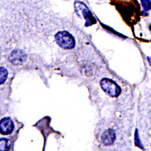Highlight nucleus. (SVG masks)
Here are the masks:
<instances>
[{
	"mask_svg": "<svg viewBox=\"0 0 151 151\" xmlns=\"http://www.w3.org/2000/svg\"><path fill=\"white\" fill-rule=\"evenodd\" d=\"M100 86L104 92L112 98L119 97L122 93V88L119 84L109 78L102 79L100 81Z\"/></svg>",
	"mask_w": 151,
	"mask_h": 151,
	"instance_id": "nucleus-1",
	"label": "nucleus"
},
{
	"mask_svg": "<svg viewBox=\"0 0 151 151\" xmlns=\"http://www.w3.org/2000/svg\"><path fill=\"white\" fill-rule=\"evenodd\" d=\"M55 41L59 47L64 49H71L75 46L73 36L67 32H60L56 34Z\"/></svg>",
	"mask_w": 151,
	"mask_h": 151,
	"instance_id": "nucleus-2",
	"label": "nucleus"
},
{
	"mask_svg": "<svg viewBox=\"0 0 151 151\" xmlns=\"http://www.w3.org/2000/svg\"><path fill=\"white\" fill-rule=\"evenodd\" d=\"M14 129V124L10 118H4L0 121V133L9 135Z\"/></svg>",
	"mask_w": 151,
	"mask_h": 151,
	"instance_id": "nucleus-3",
	"label": "nucleus"
},
{
	"mask_svg": "<svg viewBox=\"0 0 151 151\" xmlns=\"http://www.w3.org/2000/svg\"><path fill=\"white\" fill-rule=\"evenodd\" d=\"M116 138V135L114 130L111 129L105 131L102 135V143L105 146H111L114 144Z\"/></svg>",
	"mask_w": 151,
	"mask_h": 151,
	"instance_id": "nucleus-4",
	"label": "nucleus"
},
{
	"mask_svg": "<svg viewBox=\"0 0 151 151\" xmlns=\"http://www.w3.org/2000/svg\"><path fill=\"white\" fill-rule=\"evenodd\" d=\"M10 60L15 64H21L26 60V55L21 52L16 51L12 54Z\"/></svg>",
	"mask_w": 151,
	"mask_h": 151,
	"instance_id": "nucleus-5",
	"label": "nucleus"
},
{
	"mask_svg": "<svg viewBox=\"0 0 151 151\" xmlns=\"http://www.w3.org/2000/svg\"><path fill=\"white\" fill-rule=\"evenodd\" d=\"M140 2L142 7V16H148L151 10V0H140Z\"/></svg>",
	"mask_w": 151,
	"mask_h": 151,
	"instance_id": "nucleus-6",
	"label": "nucleus"
},
{
	"mask_svg": "<svg viewBox=\"0 0 151 151\" xmlns=\"http://www.w3.org/2000/svg\"><path fill=\"white\" fill-rule=\"evenodd\" d=\"M7 76L8 73L7 70L4 67H0V85L6 82Z\"/></svg>",
	"mask_w": 151,
	"mask_h": 151,
	"instance_id": "nucleus-7",
	"label": "nucleus"
},
{
	"mask_svg": "<svg viewBox=\"0 0 151 151\" xmlns=\"http://www.w3.org/2000/svg\"><path fill=\"white\" fill-rule=\"evenodd\" d=\"M135 144L137 146L139 147L141 149H144V147H143L142 142L140 139V137L139 135H138V130H136L135 131Z\"/></svg>",
	"mask_w": 151,
	"mask_h": 151,
	"instance_id": "nucleus-8",
	"label": "nucleus"
},
{
	"mask_svg": "<svg viewBox=\"0 0 151 151\" xmlns=\"http://www.w3.org/2000/svg\"><path fill=\"white\" fill-rule=\"evenodd\" d=\"M149 30H150V32H151V22L149 24Z\"/></svg>",
	"mask_w": 151,
	"mask_h": 151,
	"instance_id": "nucleus-9",
	"label": "nucleus"
},
{
	"mask_svg": "<svg viewBox=\"0 0 151 151\" xmlns=\"http://www.w3.org/2000/svg\"><path fill=\"white\" fill-rule=\"evenodd\" d=\"M148 60H149V62L150 65H151V58H148Z\"/></svg>",
	"mask_w": 151,
	"mask_h": 151,
	"instance_id": "nucleus-10",
	"label": "nucleus"
}]
</instances>
